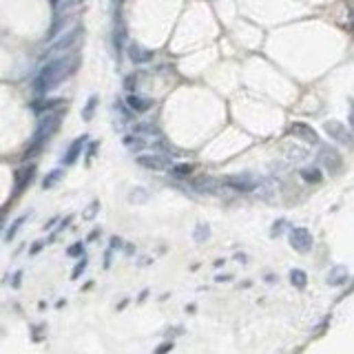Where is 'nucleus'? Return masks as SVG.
<instances>
[{"label":"nucleus","instance_id":"20e7f679","mask_svg":"<svg viewBox=\"0 0 354 354\" xmlns=\"http://www.w3.org/2000/svg\"><path fill=\"white\" fill-rule=\"evenodd\" d=\"M290 244L294 250L308 252L312 248V235L306 228H294V231H290Z\"/></svg>","mask_w":354,"mask_h":354},{"label":"nucleus","instance_id":"39448f33","mask_svg":"<svg viewBox=\"0 0 354 354\" xmlns=\"http://www.w3.org/2000/svg\"><path fill=\"white\" fill-rule=\"evenodd\" d=\"M290 133H292V135H297V137H301V140L310 142V144H317V133H314L308 124L294 122V124H292V129H290Z\"/></svg>","mask_w":354,"mask_h":354},{"label":"nucleus","instance_id":"1a4fd4ad","mask_svg":"<svg viewBox=\"0 0 354 354\" xmlns=\"http://www.w3.org/2000/svg\"><path fill=\"white\" fill-rule=\"evenodd\" d=\"M228 184L233 186V189L244 191V193H248V191H252V189H255V182H252V180H246V175L235 177V180H228Z\"/></svg>","mask_w":354,"mask_h":354},{"label":"nucleus","instance_id":"7ed1b4c3","mask_svg":"<svg viewBox=\"0 0 354 354\" xmlns=\"http://www.w3.org/2000/svg\"><path fill=\"white\" fill-rule=\"evenodd\" d=\"M58 124H60V115H54V113H51V115L43 117L40 124H38V129H36V135H34V146L29 149L27 157L32 155L34 151H36V153L40 151V146L45 144V140H49V137H51V133L58 131Z\"/></svg>","mask_w":354,"mask_h":354},{"label":"nucleus","instance_id":"aec40b11","mask_svg":"<svg viewBox=\"0 0 354 354\" xmlns=\"http://www.w3.org/2000/svg\"><path fill=\"white\" fill-rule=\"evenodd\" d=\"M84 266H86L84 261H80V263H78V268H75V272H73V277H78V274H80V272L84 270Z\"/></svg>","mask_w":354,"mask_h":354},{"label":"nucleus","instance_id":"2eb2a0df","mask_svg":"<svg viewBox=\"0 0 354 354\" xmlns=\"http://www.w3.org/2000/svg\"><path fill=\"white\" fill-rule=\"evenodd\" d=\"M60 177H62V171H54V173H49V175H47V180L43 182V186H45V189H49V186H51V184L60 182Z\"/></svg>","mask_w":354,"mask_h":354},{"label":"nucleus","instance_id":"4468645a","mask_svg":"<svg viewBox=\"0 0 354 354\" xmlns=\"http://www.w3.org/2000/svg\"><path fill=\"white\" fill-rule=\"evenodd\" d=\"M303 177H306V182H310V184H314V182H321V171H319V169L303 171Z\"/></svg>","mask_w":354,"mask_h":354},{"label":"nucleus","instance_id":"412c9836","mask_svg":"<svg viewBox=\"0 0 354 354\" xmlns=\"http://www.w3.org/2000/svg\"><path fill=\"white\" fill-rule=\"evenodd\" d=\"M40 248H43V244H36L34 248H32V255H36V252H40Z\"/></svg>","mask_w":354,"mask_h":354},{"label":"nucleus","instance_id":"9d476101","mask_svg":"<svg viewBox=\"0 0 354 354\" xmlns=\"http://www.w3.org/2000/svg\"><path fill=\"white\" fill-rule=\"evenodd\" d=\"M82 144H84V137H80V140H75L71 149L67 151V157H64V164H73L78 160V155H80L82 151Z\"/></svg>","mask_w":354,"mask_h":354},{"label":"nucleus","instance_id":"dca6fc26","mask_svg":"<svg viewBox=\"0 0 354 354\" xmlns=\"http://www.w3.org/2000/svg\"><path fill=\"white\" fill-rule=\"evenodd\" d=\"M67 252H69V257H80V255L84 252V246L82 244H73Z\"/></svg>","mask_w":354,"mask_h":354},{"label":"nucleus","instance_id":"6e6552de","mask_svg":"<svg viewBox=\"0 0 354 354\" xmlns=\"http://www.w3.org/2000/svg\"><path fill=\"white\" fill-rule=\"evenodd\" d=\"M126 104H129L135 113H144V111H149V109H151V104H153V102L149 100V97L129 95V97H126Z\"/></svg>","mask_w":354,"mask_h":354},{"label":"nucleus","instance_id":"423d86ee","mask_svg":"<svg viewBox=\"0 0 354 354\" xmlns=\"http://www.w3.org/2000/svg\"><path fill=\"white\" fill-rule=\"evenodd\" d=\"M326 131L330 133V137H334V140H339V142H343V144L350 142V133H348V129H346L343 124H339V122H328V124H326Z\"/></svg>","mask_w":354,"mask_h":354},{"label":"nucleus","instance_id":"9b49d317","mask_svg":"<svg viewBox=\"0 0 354 354\" xmlns=\"http://www.w3.org/2000/svg\"><path fill=\"white\" fill-rule=\"evenodd\" d=\"M32 175H34V166H27L25 171H21V173H18L16 177H21V182L16 184V189H18V191H21V189H25V186H27V182L32 180Z\"/></svg>","mask_w":354,"mask_h":354},{"label":"nucleus","instance_id":"f8f14e48","mask_svg":"<svg viewBox=\"0 0 354 354\" xmlns=\"http://www.w3.org/2000/svg\"><path fill=\"white\" fill-rule=\"evenodd\" d=\"M290 281H292L297 288H303V286H306L308 277H306V272H301V270H292V272H290Z\"/></svg>","mask_w":354,"mask_h":354},{"label":"nucleus","instance_id":"ddd939ff","mask_svg":"<svg viewBox=\"0 0 354 354\" xmlns=\"http://www.w3.org/2000/svg\"><path fill=\"white\" fill-rule=\"evenodd\" d=\"M95 104H97V95H93L91 100L86 102L84 111H82V117H84V120H91V117H93V113H95Z\"/></svg>","mask_w":354,"mask_h":354},{"label":"nucleus","instance_id":"f257e3e1","mask_svg":"<svg viewBox=\"0 0 354 354\" xmlns=\"http://www.w3.org/2000/svg\"><path fill=\"white\" fill-rule=\"evenodd\" d=\"M78 67V54L71 56V51L60 54V56H54L51 62H47L43 67V71L36 75L34 80V91L38 97L47 95L51 88H56L60 82H64L69 75L73 73V69Z\"/></svg>","mask_w":354,"mask_h":354},{"label":"nucleus","instance_id":"f3484780","mask_svg":"<svg viewBox=\"0 0 354 354\" xmlns=\"http://www.w3.org/2000/svg\"><path fill=\"white\" fill-rule=\"evenodd\" d=\"M25 220H27V215H25V217H21V220H18V222H14V224H12V228H9V233H7V239H12V237H14V235H16V231L21 228V224H23Z\"/></svg>","mask_w":354,"mask_h":354},{"label":"nucleus","instance_id":"f03ea898","mask_svg":"<svg viewBox=\"0 0 354 354\" xmlns=\"http://www.w3.org/2000/svg\"><path fill=\"white\" fill-rule=\"evenodd\" d=\"M80 34H82V29L78 25L73 29L71 27L62 29L60 34L51 38V47L47 49V56H60V54L71 51V47H75V43L80 40Z\"/></svg>","mask_w":354,"mask_h":354},{"label":"nucleus","instance_id":"0eeeda50","mask_svg":"<svg viewBox=\"0 0 354 354\" xmlns=\"http://www.w3.org/2000/svg\"><path fill=\"white\" fill-rule=\"evenodd\" d=\"M137 164L144 166V169H151V171H162L166 166V160H160L157 155H140L137 157Z\"/></svg>","mask_w":354,"mask_h":354},{"label":"nucleus","instance_id":"6ab92c4d","mask_svg":"<svg viewBox=\"0 0 354 354\" xmlns=\"http://www.w3.org/2000/svg\"><path fill=\"white\" fill-rule=\"evenodd\" d=\"M206 235H209V231H206V226H202V228H200V233H198V237H195V239H206Z\"/></svg>","mask_w":354,"mask_h":354},{"label":"nucleus","instance_id":"a211bd4d","mask_svg":"<svg viewBox=\"0 0 354 354\" xmlns=\"http://www.w3.org/2000/svg\"><path fill=\"white\" fill-rule=\"evenodd\" d=\"M193 169H191V166H177V169H175V175H189Z\"/></svg>","mask_w":354,"mask_h":354}]
</instances>
